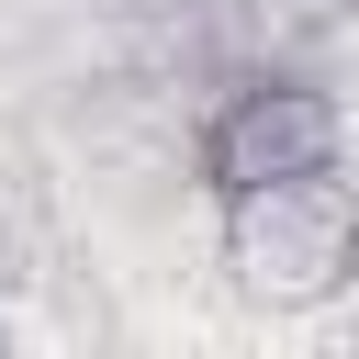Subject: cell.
Masks as SVG:
<instances>
[{
    "label": "cell",
    "instance_id": "1",
    "mask_svg": "<svg viewBox=\"0 0 359 359\" xmlns=\"http://www.w3.org/2000/svg\"><path fill=\"white\" fill-rule=\"evenodd\" d=\"M213 213H224L213 258H224L236 303H258V314H314L359 280V180L348 168H303V180L236 191Z\"/></svg>",
    "mask_w": 359,
    "mask_h": 359
},
{
    "label": "cell",
    "instance_id": "2",
    "mask_svg": "<svg viewBox=\"0 0 359 359\" xmlns=\"http://www.w3.org/2000/svg\"><path fill=\"white\" fill-rule=\"evenodd\" d=\"M337 157H348V112H337V90L303 79V67H247V79L202 112V135H191V180H202L213 202L269 191V180H303V168H337Z\"/></svg>",
    "mask_w": 359,
    "mask_h": 359
}]
</instances>
